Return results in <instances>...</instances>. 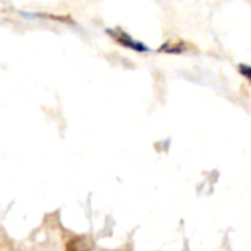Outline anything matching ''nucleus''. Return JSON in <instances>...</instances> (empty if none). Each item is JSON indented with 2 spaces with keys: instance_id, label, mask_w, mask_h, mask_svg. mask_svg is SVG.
Listing matches in <instances>:
<instances>
[{
  "instance_id": "f257e3e1",
  "label": "nucleus",
  "mask_w": 251,
  "mask_h": 251,
  "mask_svg": "<svg viewBox=\"0 0 251 251\" xmlns=\"http://www.w3.org/2000/svg\"><path fill=\"white\" fill-rule=\"evenodd\" d=\"M106 34H109L114 42H117L120 46H123L126 49H130L135 52H150V48L147 45L133 39L130 34H127L121 28H109V30H106Z\"/></svg>"
},
{
  "instance_id": "f03ea898",
  "label": "nucleus",
  "mask_w": 251,
  "mask_h": 251,
  "mask_svg": "<svg viewBox=\"0 0 251 251\" xmlns=\"http://www.w3.org/2000/svg\"><path fill=\"white\" fill-rule=\"evenodd\" d=\"M189 49H191V45L183 42L182 39H172V40H169L167 43H164L160 48V52H164V53H183V52H188Z\"/></svg>"
},
{
  "instance_id": "7ed1b4c3",
  "label": "nucleus",
  "mask_w": 251,
  "mask_h": 251,
  "mask_svg": "<svg viewBox=\"0 0 251 251\" xmlns=\"http://www.w3.org/2000/svg\"><path fill=\"white\" fill-rule=\"evenodd\" d=\"M89 250H90V245H89L87 239L83 236L70 239L65 247V251H89Z\"/></svg>"
},
{
  "instance_id": "20e7f679",
  "label": "nucleus",
  "mask_w": 251,
  "mask_h": 251,
  "mask_svg": "<svg viewBox=\"0 0 251 251\" xmlns=\"http://www.w3.org/2000/svg\"><path fill=\"white\" fill-rule=\"evenodd\" d=\"M238 70H239L241 75L245 77L250 81V84H251V67L250 65H245V64H239L238 65Z\"/></svg>"
}]
</instances>
